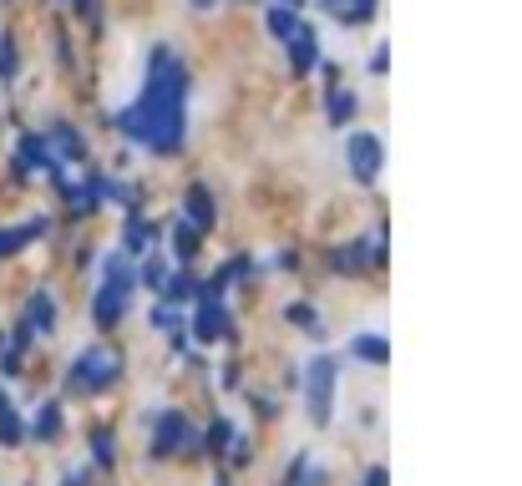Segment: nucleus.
Here are the masks:
<instances>
[{
  "instance_id": "nucleus-1",
  "label": "nucleus",
  "mask_w": 522,
  "mask_h": 486,
  "mask_svg": "<svg viewBox=\"0 0 522 486\" xmlns=\"http://www.w3.org/2000/svg\"><path fill=\"white\" fill-rule=\"evenodd\" d=\"M330 380H335V360H315V365H310V405H315V421L330 416Z\"/></svg>"
},
{
  "instance_id": "nucleus-2",
  "label": "nucleus",
  "mask_w": 522,
  "mask_h": 486,
  "mask_svg": "<svg viewBox=\"0 0 522 486\" xmlns=\"http://www.w3.org/2000/svg\"><path fill=\"white\" fill-rule=\"evenodd\" d=\"M112 370H117L112 355H82V365L71 370V380H77V385H97V380H112Z\"/></svg>"
},
{
  "instance_id": "nucleus-3",
  "label": "nucleus",
  "mask_w": 522,
  "mask_h": 486,
  "mask_svg": "<svg viewBox=\"0 0 522 486\" xmlns=\"http://www.w3.org/2000/svg\"><path fill=\"white\" fill-rule=\"evenodd\" d=\"M350 157H355V173L360 178H376V162H381L376 137H350Z\"/></svg>"
},
{
  "instance_id": "nucleus-4",
  "label": "nucleus",
  "mask_w": 522,
  "mask_h": 486,
  "mask_svg": "<svg viewBox=\"0 0 522 486\" xmlns=\"http://www.w3.org/2000/svg\"><path fill=\"white\" fill-rule=\"evenodd\" d=\"M122 299H127V274L112 264V289H102V299H97V314H102V319H117V314H122Z\"/></svg>"
},
{
  "instance_id": "nucleus-5",
  "label": "nucleus",
  "mask_w": 522,
  "mask_h": 486,
  "mask_svg": "<svg viewBox=\"0 0 522 486\" xmlns=\"http://www.w3.org/2000/svg\"><path fill=\"white\" fill-rule=\"evenodd\" d=\"M0 436H6V446L21 441V421H16V411H11V400H6V395H0Z\"/></svg>"
},
{
  "instance_id": "nucleus-6",
  "label": "nucleus",
  "mask_w": 522,
  "mask_h": 486,
  "mask_svg": "<svg viewBox=\"0 0 522 486\" xmlns=\"http://www.w3.org/2000/svg\"><path fill=\"white\" fill-rule=\"evenodd\" d=\"M294 41H300V46H294V61H300V66H315V36H294Z\"/></svg>"
},
{
  "instance_id": "nucleus-7",
  "label": "nucleus",
  "mask_w": 522,
  "mask_h": 486,
  "mask_svg": "<svg viewBox=\"0 0 522 486\" xmlns=\"http://www.w3.org/2000/svg\"><path fill=\"white\" fill-rule=\"evenodd\" d=\"M16 238H26V233H0V254H11V249H16Z\"/></svg>"
},
{
  "instance_id": "nucleus-8",
  "label": "nucleus",
  "mask_w": 522,
  "mask_h": 486,
  "mask_svg": "<svg viewBox=\"0 0 522 486\" xmlns=\"http://www.w3.org/2000/svg\"><path fill=\"white\" fill-rule=\"evenodd\" d=\"M193 6H213V0H193Z\"/></svg>"
}]
</instances>
